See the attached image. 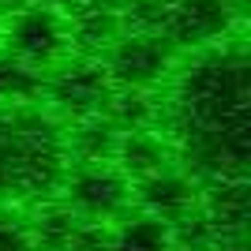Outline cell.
Instances as JSON below:
<instances>
[{
    "label": "cell",
    "instance_id": "17",
    "mask_svg": "<svg viewBox=\"0 0 251 251\" xmlns=\"http://www.w3.org/2000/svg\"><path fill=\"white\" fill-rule=\"evenodd\" d=\"M221 4H225L229 11H240V8H244V0H221Z\"/></svg>",
    "mask_w": 251,
    "mask_h": 251
},
{
    "label": "cell",
    "instance_id": "1",
    "mask_svg": "<svg viewBox=\"0 0 251 251\" xmlns=\"http://www.w3.org/2000/svg\"><path fill=\"white\" fill-rule=\"evenodd\" d=\"M248 64L240 49H206L176 72L169 94V131L180 165L195 180L244 176L248 169Z\"/></svg>",
    "mask_w": 251,
    "mask_h": 251
},
{
    "label": "cell",
    "instance_id": "15",
    "mask_svg": "<svg viewBox=\"0 0 251 251\" xmlns=\"http://www.w3.org/2000/svg\"><path fill=\"white\" fill-rule=\"evenodd\" d=\"M34 0H0V19H11L15 11H23V8H30Z\"/></svg>",
    "mask_w": 251,
    "mask_h": 251
},
{
    "label": "cell",
    "instance_id": "4",
    "mask_svg": "<svg viewBox=\"0 0 251 251\" xmlns=\"http://www.w3.org/2000/svg\"><path fill=\"white\" fill-rule=\"evenodd\" d=\"M56 199L72 210L79 221H94V225H116L127 214H135L131 180L113 161L68 165V176H64Z\"/></svg>",
    "mask_w": 251,
    "mask_h": 251
},
{
    "label": "cell",
    "instance_id": "9",
    "mask_svg": "<svg viewBox=\"0 0 251 251\" xmlns=\"http://www.w3.org/2000/svg\"><path fill=\"white\" fill-rule=\"evenodd\" d=\"M113 165L135 184V180H147L154 173H161V169L180 165V157H176L173 139L161 127H139V131H120Z\"/></svg>",
    "mask_w": 251,
    "mask_h": 251
},
{
    "label": "cell",
    "instance_id": "13",
    "mask_svg": "<svg viewBox=\"0 0 251 251\" xmlns=\"http://www.w3.org/2000/svg\"><path fill=\"white\" fill-rule=\"evenodd\" d=\"M42 86H45V75L23 68L19 60H11L8 52L0 49V109L42 101Z\"/></svg>",
    "mask_w": 251,
    "mask_h": 251
},
{
    "label": "cell",
    "instance_id": "6",
    "mask_svg": "<svg viewBox=\"0 0 251 251\" xmlns=\"http://www.w3.org/2000/svg\"><path fill=\"white\" fill-rule=\"evenodd\" d=\"M101 68L116 90L154 94L173 75V45L161 34H120L101 56Z\"/></svg>",
    "mask_w": 251,
    "mask_h": 251
},
{
    "label": "cell",
    "instance_id": "7",
    "mask_svg": "<svg viewBox=\"0 0 251 251\" xmlns=\"http://www.w3.org/2000/svg\"><path fill=\"white\" fill-rule=\"evenodd\" d=\"M229 23L232 11L221 0H173V4H165V15H161V38L173 49L176 45L206 49L229 34Z\"/></svg>",
    "mask_w": 251,
    "mask_h": 251
},
{
    "label": "cell",
    "instance_id": "16",
    "mask_svg": "<svg viewBox=\"0 0 251 251\" xmlns=\"http://www.w3.org/2000/svg\"><path fill=\"white\" fill-rule=\"evenodd\" d=\"M86 4H101V8H113V11H124L131 0H86Z\"/></svg>",
    "mask_w": 251,
    "mask_h": 251
},
{
    "label": "cell",
    "instance_id": "3",
    "mask_svg": "<svg viewBox=\"0 0 251 251\" xmlns=\"http://www.w3.org/2000/svg\"><path fill=\"white\" fill-rule=\"evenodd\" d=\"M0 49L38 75L56 72L64 60H72L68 15L56 8H45V4H30V8L15 11L11 19H4Z\"/></svg>",
    "mask_w": 251,
    "mask_h": 251
},
{
    "label": "cell",
    "instance_id": "11",
    "mask_svg": "<svg viewBox=\"0 0 251 251\" xmlns=\"http://www.w3.org/2000/svg\"><path fill=\"white\" fill-rule=\"evenodd\" d=\"M68 135V157L72 165H94V161H113L116 143H120V131H116L105 116L94 120H79V124L64 127Z\"/></svg>",
    "mask_w": 251,
    "mask_h": 251
},
{
    "label": "cell",
    "instance_id": "10",
    "mask_svg": "<svg viewBox=\"0 0 251 251\" xmlns=\"http://www.w3.org/2000/svg\"><path fill=\"white\" fill-rule=\"evenodd\" d=\"M79 225L83 221L75 218L60 199L34 202L30 214H26V229H30L34 251H75Z\"/></svg>",
    "mask_w": 251,
    "mask_h": 251
},
{
    "label": "cell",
    "instance_id": "12",
    "mask_svg": "<svg viewBox=\"0 0 251 251\" xmlns=\"http://www.w3.org/2000/svg\"><path fill=\"white\" fill-rule=\"evenodd\" d=\"M105 251H176L173 248V232L165 221L150 218V214H127L109 229Z\"/></svg>",
    "mask_w": 251,
    "mask_h": 251
},
{
    "label": "cell",
    "instance_id": "2",
    "mask_svg": "<svg viewBox=\"0 0 251 251\" xmlns=\"http://www.w3.org/2000/svg\"><path fill=\"white\" fill-rule=\"evenodd\" d=\"M68 165L64 120L42 109V101L0 109V206L56 199Z\"/></svg>",
    "mask_w": 251,
    "mask_h": 251
},
{
    "label": "cell",
    "instance_id": "8",
    "mask_svg": "<svg viewBox=\"0 0 251 251\" xmlns=\"http://www.w3.org/2000/svg\"><path fill=\"white\" fill-rule=\"evenodd\" d=\"M131 195H135L139 214H150V218L165 221V225H176V221H184L188 214L199 210V180L188 169L173 165L147 180H135Z\"/></svg>",
    "mask_w": 251,
    "mask_h": 251
},
{
    "label": "cell",
    "instance_id": "14",
    "mask_svg": "<svg viewBox=\"0 0 251 251\" xmlns=\"http://www.w3.org/2000/svg\"><path fill=\"white\" fill-rule=\"evenodd\" d=\"M0 251H34L26 214H19L15 206H0Z\"/></svg>",
    "mask_w": 251,
    "mask_h": 251
},
{
    "label": "cell",
    "instance_id": "5",
    "mask_svg": "<svg viewBox=\"0 0 251 251\" xmlns=\"http://www.w3.org/2000/svg\"><path fill=\"white\" fill-rule=\"evenodd\" d=\"M116 86L109 83L101 60L94 56H79V60H64L56 72L45 75L42 98L49 101V113L56 120H94V116L109 113Z\"/></svg>",
    "mask_w": 251,
    "mask_h": 251
}]
</instances>
